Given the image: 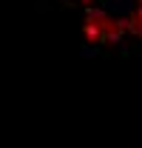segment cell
Here are the masks:
<instances>
[{
    "label": "cell",
    "instance_id": "1",
    "mask_svg": "<svg viewBox=\"0 0 142 148\" xmlns=\"http://www.w3.org/2000/svg\"><path fill=\"white\" fill-rule=\"evenodd\" d=\"M85 51L142 54V0H60Z\"/></svg>",
    "mask_w": 142,
    "mask_h": 148
}]
</instances>
